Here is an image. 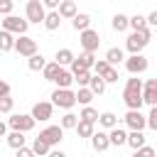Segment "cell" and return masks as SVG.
Returning <instances> with one entry per match:
<instances>
[{"mask_svg":"<svg viewBox=\"0 0 157 157\" xmlns=\"http://www.w3.org/2000/svg\"><path fill=\"white\" fill-rule=\"evenodd\" d=\"M123 101L128 108H142V81L137 78V74H132V78H128L125 91H123Z\"/></svg>","mask_w":157,"mask_h":157,"instance_id":"6da1fadb","label":"cell"},{"mask_svg":"<svg viewBox=\"0 0 157 157\" xmlns=\"http://www.w3.org/2000/svg\"><path fill=\"white\" fill-rule=\"evenodd\" d=\"M150 27H145V29H132V34L128 37V42H125V47H128V52L130 54H137V52H142L145 47H147V42H150Z\"/></svg>","mask_w":157,"mask_h":157,"instance_id":"7a4b0ae2","label":"cell"},{"mask_svg":"<svg viewBox=\"0 0 157 157\" xmlns=\"http://www.w3.org/2000/svg\"><path fill=\"white\" fill-rule=\"evenodd\" d=\"M52 103L54 105H59V108H74L76 105V93L71 91V88H59L56 86V91L52 93Z\"/></svg>","mask_w":157,"mask_h":157,"instance_id":"3957f363","label":"cell"},{"mask_svg":"<svg viewBox=\"0 0 157 157\" xmlns=\"http://www.w3.org/2000/svg\"><path fill=\"white\" fill-rule=\"evenodd\" d=\"M7 125H10L12 130L29 132V130L37 125V120L32 118V113H29V115H25V113H15V115H10V118H7Z\"/></svg>","mask_w":157,"mask_h":157,"instance_id":"277c9868","label":"cell"},{"mask_svg":"<svg viewBox=\"0 0 157 157\" xmlns=\"http://www.w3.org/2000/svg\"><path fill=\"white\" fill-rule=\"evenodd\" d=\"M27 27H29V22L17 17V15H12V12L5 15V20H2V29L12 32V34H27Z\"/></svg>","mask_w":157,"mask_h":157,"instance_id":"5b68a950","label":"cell"},{"mask_svg":"<svg viewBox=\"0 0 157 157\" xmlns=\"http://www.w3.org/2000/svg\"><path fill=\"white\" fill-rule=\"evenodd\" d=\"M123 120H125V125L130 130H145L147 128V115H142L140 108H128V113H125Z\"/></svg>","mask_w":157,"mask_h":157,"instance_id":"8992f818","label":"cell"},{"mask_svg":"<svg viewBox=\"0 0 157 157\" xmlns=\"http://www.w3.org/2000/svg\"><path fill=\"white\" fill-rule=\"evenodd\" d=\"M78 42H81V47H83L86 52H96V49H98V44H101V37H98V32H96V29L86 27V29H81Z\"/></svg>","mask_w":157,"mask_h":157,"instance_id":"52a82bcc","label":"cell"},{"mask_svg":"<svg viewBox=\"0 0 157 157\" xmlns=\"http://www.w3.org/2000/svg\"><path fill=\"white\" fill-rule=\"evenodd\" d=\"M44 2L42 0H29L27 2V22H34V25H39V22H44Z\"/></svg>","mask_w":157,"mask_h":157,"instance_id":"ba28073f","label":"cell"},{"mask_svg":"<svg viewBox=\"0 0 157 157\" xmlns=\"http://www.w3.org/2000/svg\"><path fill=\"white\" fill-rule=\"evenodd\" d=\"M15 52L20 56H32L37 52V42L32 37H27V34H20V39H15Z\"/></svg>","mask_w":157,"mask_h":157,"instance_id":"9c48e42d","label":"cell"},{"mask_svg":"<svg viewBox=\"0 0 157 157\" xmlns=\"http://www.w3.org/2000/svg\"><path fill=\"white\" fill-rule=\"evenodd\" d=\"M125 69L130 71V74H142V71H147V59L137 52V54H130L128 59H125Z\"/></svg>","mask_w":157,"mask_h":157,"instance_id":"30bf717a","label":"cell"},{"mask_svg":"<svg viewBox=\"0 0 157 157\" xmlns=\"http://www.w3.org/2000/svg\"><path fill=\"white\" fill-rule=\"evenodd\" d=\"M52 110H54V103H49V101H39V103L32 105V118L44 123V120L52 118Z\"/></svg>","mask_w":157,"mask_h":157,"instance_id":"8fae6325","label":"cell"},{"mask_svg":"<svg viewBox=\"0 0 157 157\" xmlns=\"http://www.w3.org/2000/svg\"><path fill=\"white\" fill-rule=\"evenodd\" d=\"M142 103H147V105L157 103V78H147L142 83Z\"/></svg>","mask_w":157,"mask_h":157,"instance_id":"7c38bea8","label":"cell"},{"mask_svg":"<svg viewBox=\"0 0 157 157\" xmlns=\"http://www.w3.org/2000/svg\"><path fill=\"white\" fill-rule=\"evenodd\" d=\"M39 137H44L49 145H59L61 137H64V128H61V125H49V128H44V130L39 132Z\"/></svg>","mask_w":157,"mask_h":157,"instance_id":"4fadbf2b","label":"cell"},{"mask_svg":"<svg viewBox=\"0 0 157 157\" xmlns=\"http://www.w3.org/2000/svg\"><path fill=\"white\" fill-rule=\"evenodd\" d=\"M91 147L96 150V152H105L108 147H110V140H108V132H103V130H93V135H91Z\"/></svg>","mask_w":157,"mask_h":157,"instance_id":"5bb4252c","label":"cell"},{"mask_svg":"<svg viewBox=\"0 0 157 157\" xmlns=\"http://www.w3.org/2000/svg\"><path fill=\"white\" fill-rule=\"evenodd\" d=\"M56 12L61 15V20H71L78 10H76V2H74V0H61L59 7H56Z\"/></svg>","mask_w":157,"mask_h":157,"instance_id":"9a60e30c","label":"cell"},{"mask_svg":"<svg viewBox=\"0 0 157 157\" xmlns=\"http://www.w3.org/2000/svg\"><path fill=\"white\" fill-rule=\"evenodd\" d=\"M108 140H110V145H115V147H120V145H125L128 142V132L123 130V128H110V132H108Z\"/></svg>","mask_w":157,"mask_h":157,"instance_id":"2e32d148","label":"cell"},{"mask_svg":"<svg viewBox=\"0 0 157 157\" xmlns=\"http://www.w3.org/2000/svg\"><path fill=\"white\" fill-rule=\"evenodd\" d=\"M59 25H61V15H59L56 10H52V12H47V15H44V27H47L49 32L59 29Z\"/></svg>","mask_w":157,"mask_h":157,"instance_id":"e0dca14e","label":"cell"},{"mask_svg":"<svg viewBox=\"0 0 157 157\" xmlns=\"http://www.w3.org/2000/svg\"><path fill=\"white\" fill-rule=\"evenodd\" d=\"M91 25V17L86 15V12H76L74 17H71V27L76 29V32H81V29H86Z\"/></svg>","mask_w":157,"mask_h":157,"instance_id":"ac0fdd59","label":"cell"},{"mask_svg":"<svg viewBox=\"0 0 157 157\" xmlns=\"http://www.w3.org/2000/svg\"><path fill=\"white\" fill-rule=\"evenodd\" d=\"M105 61H108L110 66H115V64L125 61V54H123V49H120V47H110V49L105 52Z\"/></svg>","mask_w":157,"mask_h":157,"instance_id":"d6986e66","label":"cell"},{"mask_svg":"<svg viewBox=\"0 0 157 157\" xmlns=\"http://www.w3.org/2000/svg\"><path fill=\"white\" fill-rule=\"evenodd\" d=\"M88 88L93 91V96H101V93L105 91V78H103L101 74H96V76H91V78H88Z\"/></svg>","mask_w":157,"mask_h":157,"instance_id":"ffe728a7","label":"cell"},{"mask_svg":"<svg viewBox=\"0 0 157 157\" xmlns=\"http://www.w3.org/2000/svg\"><path fill=\"white\" fill-rule=\"evenodd\" d=\"M10 49H15V34L0 29V52H10Z\"/></svg>","mask_w":157,"mask_h":157,"instance_id":"44dd1931","label":"cell"},{"mask_svg":"<svg viewBox=\"0 0 157 157\" xmlns=\"http://www.w3.org/2000/svg\"><path fill=\"white\" fill-rule=\"evenodd\" d=\"M5 137H7V145H10L12 150H17V147H22V145H25V140H27L22 130H12V132H10V135H5Z\"/></svg>","mask_w":157,"mask_h":157,"instance_id":"7402d4cb","label":"cell"},{"mask_svg":"<svg viewBox=\"0 0 157 157\" xmlns=\"http://www.w3.org/2000/svg\"><path fill=\"white\" fill-rule=\"evenodd\" d=\"M54 83H56L59 88H69V86L74 83V74H71V71H64V69H61V71L56 74V78H54Z\"/></svg>","mask_w":157,"mask_h":157,"instance_id":"603a6c76","label":"cell"},{"mask_svg":"<svg viewBox=\"0 0 157 157\" xmlns=\"http://www.w3.org/2000/svg\"><path fill=\"white\" fill-rule=\"evenodd\" d=\"M91 101H93V91H91L88 86H78V91H76V103L88 105Z\"/></svg>","mask_w":157,"mask_h":157,"instance_id":"cb8c5ba5","label":"cell"},{"mask_svg":"<svg viewBox=\"0 0 157 157\" xmlns=\"http://www.w3.org/2000/svg\"><path fill=\"white\" fill-rule=\"evenodd\" d=\"M59 71H61V64H56V61H49V64H44V69H42V74H44L47 81H54Z\"/></svg>","mask_w":157,"mask_h":157,"instance_id":"d4e9b609","label":"cell"},{"mask_svg":"<svg viewBox=\"0 0 157 157\" xmlns=\"http://www.w3.org/2000/svg\"><path fill=\"white\" fill-rule=\"evenodd\" d=\"M76 132H78V137H91L93 135V123H88V120H81L78 118V123H76V128H74Z\"/></svg>","mask_w":157,"mask_h":157,"instance_id":"484cf974","label":"cell"},{"mask_svg":"<svg viewBox=\"0 0 157 157\" xmlns=\"http://www.w3.org/2000/svg\"><path fill=\"white\" fill-rule=\"evenodd\" d=\"M125 145H130L132 150L142 147V145H145V135H142V130H132V132L128 135V142H125Z\"/></svg>","mask_w":157,"mask_h":157,"instance_id":"4316f807","label":"cell"},{"mask_svg":"<svg viewBox=\"0 0 157 157\" xmlns=\"http://www.w3.org/2000/svg\"><path fill=\"white\" fill-rule=\"evenodd\" d=\"M32 150H34V155H49V152H52V145H49L44 137H34Z\"/></svg>","mask_w":157,"mask_h":157,"instance_id":"83f0119b","label":"cell"},{"mask_svg":"<svg viewBox=\"0 0 157 157\" xmlns=\"http://www.w3.org/2000/svg\"><path fill=\"white\" fill-rule=\"evenodd\" d=\"M54 61L61 64V66H69V64L74 61V52H71V49H59L56 56H54Z\"/></svg>","mask_w":157,"mask_h":157,"instance_id":"f1b7e54d","label":"cell"},{"mask_svg":"<svg viewBox=\"0 0 157 157\" xmlns=\"http://www.w3.org/2000/svg\"><path fill=\"white\" fill-rule=\"evenodd\" d=\"M98 123H101L103 128H108V130H110V128H115V125H118V118H115V113L105 110V113H101V115H98Z\"/></svg>","mask_w":157,"mask_h":157,"instance_id":"f546056e","label":"cell"},{"mask_svg":"<svg viewBox=\"0 0 157 157\" xmlns=\"http://www.w3.org/2000/svg\"><path fill=\"white\" fill-rule=\"evenodd\" d=\"M128 20H130L128 15L118 12V15L113 17V22H110V25H113V29H115V32H125V29H128Z\"/></svg>","mask_w":157,"mask_h":157,"instance_id":"4dcf8cb0","label":"cell"},{"mask_svg":"<svg viewBox=\"0 0 157 157\" xmlns=\"http://www.w3.org/2000/svg\"><path fill=\"white\" fill-rule=\"evenodd\" d=\"M27 59H29V61H27V66H29L32 71H42V69H44V64H47V61H44V56H42V54H37V52H34L32 56H27Z\"/></svg>","mask_w":157,"mask_h":157,"instance_id":"1f68e13d","label":"cell"},{"mask_svg":"<svg viewBox=\"0 0 157 157\" xmlns=\"http://www.w3.org/2000/svg\"><path fill=\"white\" fill-rule=\"evenodd\" d=\"M128 27H132V29H145V27H147V17H145V15H132V17L128 20Z\"/></svg>","mask_w":157,"mask_h":157,"instance_id":"d6a6232c","label":"cell"},{"mask_svg":"<svg viewBox=\"0 0 157 157\" xmlns=\"http://www.w3.org/2000/svg\"><path fill=\"white\" fill-rule=\"evenodd\" d=\"M88 78H91V69H78L74 71V81L78 86H88Z\"/></svg>","mask_w":157,"mask_h":157,"instance_id":"836d02e7","label":"cell"},{"mask_svg":"<svg viewBox=\"0 0 157 157\" xmlns=\"http://www.w3.org/2000/svg\"><path fill=\"white\" fill-rule=\"evenodd\" d=\"M78 118H81V120H88V123H98V110L91 108V105H83V110H81Z\"/></svg>","mask_w":157,"mask_h":157,"instance_id":"e575fe53","label":"cell"},{"mask_svg":"<svg viewBox=\"0 0 157 157\" xmlns=\"http://www.w3.org/2000/svg\"><path fill=\"white\" fill-rule=\"evenodd\" d=\"M76 123H78V115H74V113H66V115L61 118V123H59V125H61L64 130H71V128H76Z\"/></svg>","mask_w":157,"mask_h":157,"instance_id":"d590c367","label":"cell"},{"mask_svg":"<svg viewBox=\"0 0 157 157\" xmlns=\"http://www.w3.org/2000/svg\"><path fill=\"white\" fill-rule=\"evenodd\" d=\"M101 76L105 78V83H115V81L120 78V76H118V69H115V66H108V69H105V71H103Z\"/></svg>","mask_w":157,"mask_h":157,"instance_id":"8d00e7d4","label":"cell"},{"mask_svg":"<svg viewBox=\"0 0 157 157\" xmlns=\"http://www.w3.org/2000/svg\"><path fill=\"white\" fill-rule=\"evenodd\" d=\"M12 105H15V101L10 98V93L7 96H0V113H10Z\"/></svg>","mask_w":157,"mask_h":157,"instance_id":"74e56055","label":"cell"},{"mask_svg":"<svg viewBox=\"0 0 157 157\" xmlns=\"http://www.w3.org/2000/svg\"><path fill=\"white\" fill-rule=\"evenodd\" d=\"M147 128L157 130V103H155V105H150V115H147Z\"/></svg>","mask_w":157,"mask_h":157,"instance_id":"f35d334b","label":"cell"},{"mask_svg":"<svg viewBox=\"0 0 157 157\" xmlns=\"http://www.w3.org/2000/svg\"><path fill=\"white\" fill-rule=\"evenodd\" d=\"M12 5H15L12 0H0V12L2 15H10L12 12Z\"/></svg>","mask_w":157,"mask_h":157,"instance_id":"ab89813d","label":"cell"},{"mask_svg":"<svg viewBox=\"0 0 157 157\" xmlns=\"http://www.w3.org/2000/svg\"><path fill=\"white\" fill-rule=\"evenodd\" d=\"M108 66H110V64H108L105 59H101V61H96V64H93V71H96V74H103Z\"/></svg>","mask_w":157,"mask_h":157,"instance_id":"60d3db41","label":"cell"},{"mask_svg":"<svg viewBox=\"0 0 157 157\" xmlns=\"http://www.w3.org/2000/svg\"><path fill=\"white\" fill-rule=\"evenodd\" d=\"M32 155H34V150H32V147H25V145H22V147H17V157H32Z\"/></svg>","mask_w":157,"mask_h":157,"instance_id":"b9f144b4","label":"cell"},{"mask_svg":"<svg viewBox=\"0 0 157 157\" xmlns=\"http://www.w3.org/2000/svg\"><path fill=\"white\" fill-rule=\"evenodd\" d=\"M135 152H137V155H147V157H150V155H155V147H150V145H142V147H137Z\"/></svg>","mask_w":157,"mask_h":157,"instance_id":"7bdbcfd3","label":"cell"},{"mask_svg":"<svg viewBox=\"0 0 157 157\" xmlns=\"http://www.w3.org/2000/svg\"><path fill=\"white\" fill-rule=\"evenodd\" d=\"M10 93V83L7 81H0V96H7Z\"/></svg>","mask_w":157,"mask_h":157,"instance_id":"ee69618b","label":"cell"},{"mask_svg":"<svg viewBox=\"0 0 157 157\" xmlns=\"http://www.w3.org/2000/svg\"><path fill=\"white\" fill-rule=\"evenodd\" d=\"M42 2H44V7H52V10H56L61 0H42Z\"/></svg>","mask_w":157,"mask_h":157,"instance_id":"f6af8a7d","label":"cell"},{"mask_svg":"<svg viewBox=\"0 0 157 157\" xmlns=\"http://www.w3.org/2000/svg\"><path fill=\"white\" fill-rule=\"evenodd\" d=\"M147 25H155V27H157V10L147 15Z\"/></svg>","mask_w":157,"mask_h":157,"instance_id":"bcb514c9","label":"cell"},{"mask_svg":"<svg viewBox=\"0 0 157 157\" xmlns=\"http://www.w3.org/2000/svg\"><path fill=\"white\" fill-rule=\"evenodd\" d=\"M5 135H7V125L0 120V137H5Z\"/></svg>","mask_w":157,"mask_h":157,"instance_id":"7dc6e473","label":"cell"}]
</instances>
